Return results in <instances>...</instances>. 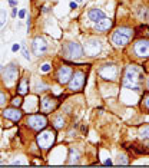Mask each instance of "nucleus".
Here are the masks:
<instances>
[{
    "label": "nucleus",
    "instance_id": "obj_16",
    "mask_svg": "<svg viewBox=\"0 0 149 168\" xmlns=\"http://www.w3.org/2000/svg\"><path fill=\"white\" fill-rule=\"evenodd\" d=\"M112 28V20L111 19H102V20H99L98 23H96V30H98V32H107V30H109V29Z\"/></svg>",
    "mask_w": 149,
    "mask_h": 168
},
{
    "label": "nucleus",
    "instance_id": "obj_22",
    "mask_svg": "<svg viewBox=\"0 0 149 168\" xmlns=\"http://www.w3.org/2000/svg\"><path fill=\"white\" fill-rule=\"evenodd\" d=\"M139 134H140V136H144V138H149V125L144 126V128H140Z\"/></svg>",
    "mask_w": 149,
    "mask_h": 168
},
{
    "label": "nucleus",
    "instance_id": "obj_7",
    "mask_svg": "<svg viewBox=\"0 0 149 168\" xmlns=\"http://www.w3.org/2000/svg\"><path fill=\"white\" fill-rule=\"evenodd\" d=\"M85 82H86V78H85V72L82 70H76L73 72L72 78L69 80V89L70 91H82L85 86Z\"/></svg>",
    "mask_w": 149,
    "mask_h": 168
},
{
    "label": "nucleus",
    "instance_id": "obj_36",
    "mask_svg": "<svg viewBox=\"0 0 149 168\" xmlns=\"http://www.w3.org/2000/svg\"><path fill=\"white\" fill-rule=\"evenodd\" d=\"M148 89H149V79H148Z\"/></svg>",
    "mask_w": 149,
    "mask_h": 168
},
{
    "label": "nucleus",
    "instance_id": "obj_29",
    "mask_svg": "<svg viewBox=\"0 0 149 168\" xmlns=\"http://www.w3.org/2000/svg\"><path fill=\"white\" fill-rule=\"evenodd\" d=\"M17 50H20V45H19V43H14L13 46H12V52H17Z\"/></svg>",
    "mask_w": 149,
    "mask_h": 168
},
{
    "label": "nucleus",
    "instance_id": "obj_9",
    "mask_svg": "<svg viewBox=\"0 0 149 168\" xmlns=\"http://www.w3.org/2000/svg\"><path fill=\"white\" fill-rule=\"evenodd\" d=\"M2 115H3V118H6V119H9V121H12V122H17L23 117V111L19 109L17 106H10V108L3 109V111H2Z\"/></svg>",
    "mask_w": 149,
    "mask_h": 168
},
{
    "label": "nucleus",
    "instance_id": "obj_35",
    "mask_svg": "<svg viewBox=\"0 0 149 168\" xmlns=\"http://www.w3.org/2000/svg\"><path fill=\"white\" fill-rule=\"evenodd\" d=\"M3 68H5V66H3V65H0V72H2V70H3Z\"/></svg>",
    "mask_w": 149,
    "mask_h": 168
},
{
    "label": "nucleus",
    "instance_id": "obj_38",
    "mask_svg": "<svg viewBox=\"0 0 149 168\" xmlns=\"http://www.w3.org/2000/svg\"><path fill=\"white\" fill-rule=\"evenodd\" d=\"M0 164H3V162H2V161H0Z\"/></svg>",
    "mask_w": 149,
    "mask_h": 168
},
{
    "label": "nucleus",
    "instance_id": "obj_31",
    "mask_svg": "<svg viewBox=\"0 0 149 168\" xmlns=\"http://www.w3.org/2000/svg\"><path fill=\"white\" fill-rule=\"evenodd\" d=\"M70 9H78V5H76V3H74V2H72V3H70Z\"/></svg>",
    "mask_w": 149,
    "mask_h": 168
},
{
    "label": "nucleus",
    "instance_id": "obj_15",
    "mask_svg": "<svg viewBox=\"0 0 149 168\" xmlns=\"http://www.w3.org/2000/svg\"><path fill=\"white\" fill-rule=\"evenodd\" d=\"M89 19L92 20V22H95V23H98L99 20H102V19H105V13H103L100 9H90L88 13Z\"/></svg>",
    "mask_w": 149,
    "mask_h": 168
},
{
    "label": "nucleus",
    "instance_id": "obj_1",
    "mask_svg": "<svg viewBox=\"0 0 149 168\" xmlns=\"http://www.w3.org/2000/svg\"><path fill=\"white\" fill-rule=\"evenodd\" d=\"M122 84L125 88L133 89V91H138L140 86V70L138 66L130 65L126 68L125 75H123V80Z\"/></svg>",
    "mask_w": 149,
    "mask_h": 168
},
{
    "label": "nucleus",
    "instance_id": "obj_8",
    "mask_svg": "<svg viewBox=\"0 0 149 168\" xmlns=\"http://www.w3.org/2000/svg\"><path fill=\"white\" fill-rule=\"evenodd\" d=\"M118 73H119V70L115 65H103L99 68V75L102 76L105 80H116L118 79Z\"/></svg>",
    "mask_w": 149,
    "mask_h": 168
},
{
    "label": "nucleus",
    "instance_id": "obj_30",
    "mask_svg": "<svg viewBox=\"0 0 149 168\" xmlns=\"http://www.w3.org/2000/svg\"><path fill=\"white\" fill-rule=\"evenodd\" d=\"M10 16H12V17H16V16H17V9H13V10H12Z\"/></svg>",
    "mask_w": 149,
    "mask_h": 168
},
{
    "label": "nucleus",
    "instance_id": "obj_37",
    "mask_svg": "<svg viewBox=\"0 0 149 168\" xmlns=\"http://www.w3.org/2000/svg\"><path fill=\"white\" fill-rule=\"evenodd\" d=\"M78 2H82V0H78Z\"/></svg>",
    "mask_w": 149,
    "mask_h": 168
},
{
    "label": "nucleus",
    "instance_id": "obj_13",
    "mask_svg": "<svg viewBox=\"0 0 149 168\" xmlns=\"http://www.w3.org/2000/svg\"><path fill=\"white\" fill-rule=\"evenodd\" d=\"M102 50V45L98 39H90L85 43V53L89 56H96L99 52Z\"/></svg>",
    "mask_w": 149,
    "mask_h": 168
},
{
    "label": "nucleus",
    "instance_id": "obj_17",
    "mask_svg": "<svg viewBox=\"0 0 149 168\" xmlns=\"http://www.w3.org/2000/svg\"><path fill=\"white\" fill-rule=\"evenodd\" d=\"M29 92V79L27 78H22L17 82V93L19 95H26Z\"/></svg>",
    "mask_w": 149,
    "mask_h": 168
},
{
    "label": "nucleus",
    "instance_id": "obj_10",
    "mask_svg": "<svg viewBox=\"0 0 149 168\" xmlns=\"http://www.w3.org/2000/svg\"><path fill=\"white\" fill-rule=\"evenodd\" d=\"M32 50L36 56H42L43 53H46V50H47V42L40 36L35 37L32 42Z\"/></svg>",
    "mask_w": 149,
    "mask_h": 168
},
{
    "label": "nucleus",
    "instance_id": "obj_20",
    "mask_svg": "<svg viewBox=\"0 0 149 168\" xmlns=\"http://www.w3.org/2000/svg\"><path fill=\"white\" fill-rule=\"evenodd\" d=\"M6 17H7V12L5 9H2L0 10V28L6 23Z\"/></svg>",
    "mask_w": 149,
    "mask_h": 168
},
{
    "label": "nucleus",
    "instance_id": "obj_6",
    "mask_svg": "<svg viewBox=\"0 0 149 168\" xmlns=\"http://www.w3.org/2000/svg\"><path fill=\"white\" fill-rule=\"evenodd\" d=\"M26 124H27L29 128H32L35 131H42L46 128L47 125V119L45 115H40V114H33V115H29L27 119H26Z\"/></svg>",
    "mask_w": 149,
    "mask_h": 168
},
{
    "label": "nucleus",
    "instance_id": "obj_23",
    "mask_svg": "<svg viewBox=\"0 0 149 168\" xmlns=\"http://www.w3.org/2000/svg\"><path fill=\"white\" fill-rule=\"evenodd\" d=\"M118 164H119V165H128V157H126V155H119Z\"/></svg>",
    "mask_w": 149,
    "mask_h": 168
},
{
    "label": "nucleus",
    "instance_id": "obj_27",
    "mask_svg": "<svg viewBox=\"0 0 149 168\" xmlns=\"http://www.w3.org/2000/svg\"><path fill=\"white\" fill-rule=\"evenodd\" d=\"M22 53H23V58L26 59V61H30V55H29V52H27V49H26V47H23V49H22Z\"/></svg>",
    "mask_w": 149,
    "mask_h": 168
},
{
    "label": "nucleus",
    "instance_id": "obj_14",
    "mask_svg": "<svg viewBox=\"0 0 149 168\" xmlns=\"http://www.w3.org/2000/svg\"><path fill=\"white\" fill-rule=\"evenodd\" d=\"M56 105H57V102H56V99L53 96H45L42 99V102H40V111L43 114H49V112L55 109Z\"/></svg>",
    "mask_w": 149,
    "mask_h": 168
},
{
    "label": "nucleus",
    "instance_id": "obj_4",
    "mask_svg": "<svg viewBox=\"0 0 149 168\" xmlns=\"http://www.w3.org/2000/svg\"><path fill=\"white\" fill-rule=\"evenodd\" d=\"M56 140V132L52 129H45L40 131L37 135V145L43 149H49L52 145L55 144Z\"/></svg>",
    "mask_w": 149,
    "mask_h": 168
},
{
    "label": "nucleus",
    "instance_id": "obj_25",
    "mask_svg": "<svg viewBox=\"0 0 149 168\" xmlns=\"http://www.w3.org/2000/svg\"><path fill=\"white\" fill-rule=\"evenodd\" d=\"M142 108H144L146 112H149V95H146L144 99V103H142Z\"/></svg>",
    "mask_w": 149,
    "mask_h": 168
},
{
    "label": "nucleus",
    "instance_id": "obj_11",
    "mask_svg": "<svg viewBox=\"0 0 149 168\" xmlns=\"http://www.w3.org/2000/svg\"><path fill=\"white\" fill-rule=\"evenodd\" d=\"M72 75H73L72 68H69V66H60L59 70H57V73H56V78H57V82L60 85H66V84H69Z\"/></svg>",
    "mask_w": 149,
    "mask_h": 168
},
{
    "label": "nucleus",
    "instance_id": "obj_32",
    "mask_svg": "<svg viewBox=\"0 0 149 168\" xmlns=\"http://www.w3.org/2000/svg\"><path fill=\"white\" fill-rule=\"evenodd\" d=\"M9 5L10 6H16L17 5V2H16V0H9Z\"/></svg>",
    "mask_w": 149,
    "mask_h": 168
},
{
    "label": "nucleus",
    "instance_id": "obj_28",
    "mask_svg": "<svg viewBox=\"0 0 149 168\" xmlns=\"http://www.w3.org/2000/svg\"><path fill=\"white\" fill-rule=\"evenodd\" d=\"M17 16H19V19H24V16H26V9L20 10V12L17 13Z\"/></svg>",
    "mask_w": 149,
    "mask_h": 168
},
{
    "label": "nucleus",
    "instance_id": "obj_33",
    "mask_svg": "<svg viewBox=\"0 0 149 168\" xmlns=\"http://www.w3.org/2000/svg\"><path fill=\"white\" fill-rule=\"evenodd\" d=\"M105 165H112V161H111V159H107V161H105Z\"/></svg>",
    "mask_w": 149,
    "mask_h": 168
},
{
    "label": "nucleus",
    "instance_id": "obj_24",
    "mask_svg": "<svg viewBox=\"0 0 149 168\" xmlns=\"http://www.w3.org/2000/svg\"><path fill=\"white\" fill-rule=\"evenodd\" d=\"M6 102H7V95H6L3 91H0V106L5 105Z\"/></svg>",
    "mask_w": 149,
    "mask_h": 168
},
{
    "label": "nucleus",
    "instance_id": "obj_2",
    "mask_svg": "<svg viewBox=\"0 0 149 168\" xmlns=\"http://www.w3.org/2000/svg\"><path fill=\"white\" fill-rule=\"evenodd\" d=\"M133 36V30L129 28H119L116 29L113 35H112V43L115 45L116 47L125 46L129 43V40Z\"/></svg>",
    "mask_w": 149,
    "mask_h": 168
},
{
    "label": "nucleus",
    "instance_id": "obj_19",
    "mask_svg": "<svg viewBox=\"0 0 149 168\" xmlns=\"http://www.w3.org/2000/svg\"><path fill=\"white\" fill-rule=\"evenodd\" d=\"M53 126H55V129H60L65 126V119L63 117H57L55 118V121H53Z\"/></svg>",
    "mask_w": 149,
    "mask_h": 168
},
{
    "label": "nucleus",
    "instance_id": "obj_5",
    "mask_svg": "<svg viewBox=\"0 0 149 168\" xmlns=\"http://www.w3.org/2000/svg\"><path fill=\"white\" fill-rule=\"evenodd\" d=\"M19 78V68L16 63H9V65L3 68L2 70V79L7 86H10L12 84H14Z\"/></svg>",
    "mask_w": 149,
    "mask_h": 168
},
{
    "label": "nucleus",
    "instance_id": "obj_34",
    "mask_svg": "<svg viewBox=\"0 0 149 168\" xmlns=\"http://www.w3.org/2000/svg\"><path fill=\"white\" fill-rule=\"evenodd\" d=\"M20 164H22L20 161H14V162H12V165H20Z\"/></svg>",
    "mask_w": 149,
    "mask_h": 168
},
{
    "label": "nucleus",
    "instance_id": "obj_12",
    "mask_svg": "<svg viewBox=\"0 0 149 168\" xmlns=\"http://www.w3.org/2000/svg\"><path fill=\"white\" fill-rule=\"evenodd\" d=\"M133 52L139 58H149V40H138L133 45Z\"/></svg>",
    "mask_w": 149,
    "mask_h": 168
},
{
    "label": "nucleus",
    "instance_id": "obj_18",
    "mask_svg": "<svg viewBox=\"0 0 149 168\" xmlns=\"http://www.w3.org/2000/svg\"><path fill=\"white\" fill-rule=\"evenodd\" d=\"M79 158H80V152L78 149L74 148H70L69 149V159H67V162L69 164H78L79 162Z\"/></svg>",
    "mask_w": 149,
    "mask_h": 168
},
{
    "label": "nucleus",
    "instance_id": "obj_39",
    "mask_svg": "<svg viewBox=\"0 0 149 168\" xmlns=\"http://www.w3.org/2000/svg\"><path fill=\"white\" fill-rule=\"evenodd\" d=\"M148 20H149V19H148Z\"/></svg>",
    "mask_w": 149,
    "mask_h": 168
},
{
    "label": "nucleus",
    "instance_id": "obj_21",
    "mask_svg": "<svg viewBox=\"0 0 149 168\" xmlns=\"http://www.w3.org/2000/svg\"><path fill=\"white\" fill-rule=\"evenodd\" d=\"M12 105H13V106H22V105H23V99L20 98V96H16V98H13L12 99Z\"/></svg>",
    "mask_w": 149,
    "mask_h": 168
},
{
    "label": "nucleus",
    "instance_id": "obj_3",
    "mask_svg": "<svg viewBox=\"0 0 149 168\" xmlns=\"http://www.w3.org/2000/svg\"><path fill=\"white\" fill-rule=\"evenodd\" d=\"M62 55H63V58L70 59V61L79 59L83 56V47L76 42H67L62 47Z\"/></svg>",
    "mask_w": 149,
    "mask_h": 168
},
{
    "label": "nucleus",
    "instance_id": "obj_26",
    "mask_svg": "<svg viewBox=\"0 0 149 168\" xmlns=\"http://www.w3.org/2000/svg\"><path fill=\"white\" fill-rule=\"evenodd\" d=\"M52 69V65L50 63H43L42 68H40V70H42L43 73H46V72H49V70Z\"/></svg>",
    "mask_w": 149,
    "mask_h": 168
}]
</instances>
